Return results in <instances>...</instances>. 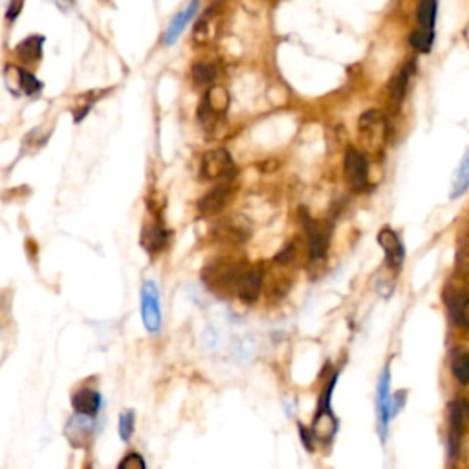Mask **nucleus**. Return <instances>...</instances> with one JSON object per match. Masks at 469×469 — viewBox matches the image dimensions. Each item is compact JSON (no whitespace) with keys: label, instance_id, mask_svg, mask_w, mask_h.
I'll return each mask as SVG.
<instances>
[{"label":"nucleus","instance_id":"nucleus-32","mask_svg":"<svg viewBox=\"0 0 469 469\" xmlns=\"http://www.w3.org/2000/svg\"><path fill=\"white\" fill-rule=\"evenodd\" d=\"M86 469H92V468H86Z\"/></svg>","mask_w":469,"mask_h":469},{"label":"nucleus","instance_id":"nucleus-25","mask_svg":"<svg viewBox=\"0 0 469 469\" xmlns=\"http://www.w3.org/2000/svg\"><path fill=\"white\" fill-rule=\"evenodd\" d=\"M215 77H217V68L211 63H198L192 66V79L197 85H210Z\"/></svg>","mask_w":469,"mask_h":469},{"label":"nucleus","instance_id":"nucleus-10","mask_svg":"<svg viewBox=\"0 0 469 469\" xmlns=\"http://www.w3.org/2000/svg\"><path fill=\"white\" fill-rule=\"evenodd\" d=\"M92 431H94V416H86V414L77 413L66 426V435L73 445L86 444Z\"/></svg>","mask_w":469,"mask_h":469},{"label":"nucleus","instance_id":"nucleus-23","mask_svg":"<svg viewBox=\"0 0 469 469\" xmlns=\"http://www.w3.org/2000/svg\"><path fill=\"white\" fill-rule=\"evenodd\" d=\"M411 76V68H403L401 72H398V76L394 77L391 86H388V94H391V103H393L394 107H398L406 96V88H407V81H409Z\"/></svg>","mask_w":469,"mask_h":469},{"label":"nucleus","instance_id":"nucleus-18","mask_svg":"<svg viewBox=\"0 0 469 469\" xmlns=\"http://www.w3.org/2000/svg\"><path fill=\"white\" fill-rule=\"evenodd\" d=\"M218 35L217 30V17H215V11L205 13V17L200 19V22L195 28V43L197 44H207L211 41H215Z\"/></svg>","mask_w":469,"mask_h":469},{"label":"nucleus","instance_id":"nucleus-9","mask_svg":"<svg viewBox=\"0 0 469 469\" xmlns=\"http://www.w3.org/2000/svg\"><path fill=\"white\" fill-rule=\"evenodd\" d=\"M304 226H306L308 252H310L311 260H323L329 252V233L310 218L304 220Z\"/></svg>","mask_w":469,"mask_h":469},{"label":"nucleus","instance_id":"nucleus-5","mask_svg":"<svg viewBox=\"0 0 469 469\" xmlns=\"http://www.w3.org/2000/svg\"><path fill=\"white\" fill-rule=\"evenodd\" d=\"M345 175L354 191H363L368 184V163L359 150H349L345 156Z\"/></svg>","mask_w":469,"mask_h":469},{"label":"nucleus","instance_id":"nucleus-20","mask_svg":"<svg viewBox=\"0 0 469 469\" xmlns=\"http://www.w3.org/2000/svg\"><path fill=\"white\" fill-rule=\"evenodd\" d=\"M43 44L44 38L34 35V37H28L26 41H22L17 46V53L24 63H30V61H38L41 59V53H43Z\"/></svg>","mask_w":469,"mask_h":469},{"label":"nucleus","instance_id":"nucleus-30","mask_svg":"<svg viewBox=\"0 0 469 469\" xmlns=\"http://www.w3.org/2000/svg\"><path fill=\"white\" fill-rule=\"evenodd\" d=\"M457 266L462 273H469V244H464L460 247L457 257Z\"/></svg>","mask_w":469,"mask_h":469},{"label":"nucleus","instance_id":"nucleus-31","mask_svg":"<svg viewBox=\"0 0 469 469\" xmlns=\"http://www.w3.org/2000/svg\"><path fill=\"white\" fill-rule=\"evenodd\" d=\"M22 6H24V0H9L6 19H8V21H15V19L19 17V13H21Z\"/></svg>","mask_w":469,"mask_h":469},{"label":"nucleus","instance_id":"nucleus-22","mask_svg":"<svg viewBox=\"0 0 469 469\" xmlns=\"http://www.w3.org/2000/svg\"><path fill=\"white\" fill-rule=\"evenodd\" d=\"M451 371L453 376L460 381L462 385L469 383V354L464 350H457L451 356Z\"/></svg>","mask_w":469,"mask_h":469},{"label":"nucleus","instance_id":"nucleus-4","mask_svg":"<svg viewBox=\"0 0 469 469\" xmlns=\"http://www.w3.org/2000/svg\"><path fill=\"white\" fill-rule=\"evenodd\" d=\"M237 172L233 160H231L230 153L224 149L210 150L202 158V176L210 182H217V180H230L231 176Z\"/></svg>","mask_w":469,"mask_h":469},{"label":"nucleus","instance_id":"nucleus-29","mask_svg":"<svg viewBox=\"0 0 469 469\" xmlns=\"http://www.w3.org/2000/svg\"><path fill=\"white\" fill-rule=\"evenodd\" d=\"M118 469H147L145 458L140 453H128L127 457L121 458Z\"/></svg>","mask_w":469,"mask_h":469},{"label":"nucleus","instance_id":"nucleus-15","mask_svg":"<svg viewBox=\"0 0 469 469\" xmlns=\"http://www.w3.org/2000/svg\"><path fill=\"white\" fill-rule=\"evenodd\" d=\"M445 303H448L453 319L464 329H469V295L464 292H457V294L453 292L448 295Z\"/></svg>","mask_w":469,"mask_h":469},{"label":"nucleus","instance_id":"nucleus-13","mask_svg":"<svg viewBox=\"0 0 469 469\" xmlns=\"http://www.w3.org/2000/svg\"><path fill=\"white\" fill-rule=\"evenodd\" d=\"M167 240H169V233L163 227V224L160 220L156 222H150L143 227V233H141V244L145 247L149 253H158L162 252L163 247L167 246Z\"/></svg>","mask_w":469,"mask_h":469},{"label":"nucleus","instance_id":"nucleus-16","mask_svg":"<svg viewBox=\"0 0 469 469\" xmlns=\"http://www.w3.org/2000/svg\"><path fill=\"white\" fill-rule=\"evenodd\" d=\"M6 76L15 79V83L9 85V88H11L13 92H15V86H17V92L19 90H22L24 94H37L38 90H41V83L35 79L34 73H28V72H24V70H19V68H13V66H9V68H6Z\"/></svg>","mask_w":469,"mask_h":469},{"label":"nucleus","instance_id":"nucleus-11","mask_svg":"<svg viewBox=\"0 0 469 469\" xmlns=\"http://www.w3.org/2000/svg\"><path fill=\"white\" fill-rule=\"evenodd\" d=\"M72 407L76 413L86 414V416H96L101 409V394L94 388L85 387L79 388L72 396Z\"/></svg>","mask_w":469,"mask_h":469},{"label":"nucleus","instance_id":"nucleus-12","mask_svg":"<svg viewBox=\"0 0 469 469\" xmlns=\"http://www.w3.org/2000/svg\"><path fill=\"white\" fill-rule=\"evenodd\" d=\"M227 107H230V94H227V90L224 88V86H211V88L205 92L200 112L220 118L222 114H226Z\"/></svg>","mask_w":469,"mask_h":469},{"label":"nucleus","instance_id":"nucleus-17","mask_svg":"<svg viewBox=\"0 0 469 469\" xmlns=\"http://www.w3.org/2000/svg\"><path fill=\"white\" fill-rule=\"evenodd\" d=\"M449 416H451V433L462 435V433L469 431V401H453Z\"/></svg>","mask_w":469,"mask_h":469},{"label":"nucleus","instance_id":"nucleus-1","mask_svg":"<svg viewBox=\"0 0 469 469\" xmlns=\"http://www.w3.org/2000/svg\"><path fill=\"white\" fill-rule=\"evenodd\" d=\"M336 378L337 376H334L332 380H330V383L324 387V393L321 394L319 398L316 418H314V423H311V429H310L311 436L316 440H319V442H323V444L332 442V438L337 433V418L332 411V406H330V398H332Z\"/></svg>","mask_w":469,"mask_h":469},{"label":"nucleus","instance_id":"nucleus-26","mask_svg":"<svg viewBox=\"0 0 469 469\" xmlns=\"http://www.w3.org/2000/svg\"><path fill=\"white\" fill-rule=\"evenodd\" d=\"M433 37H435L433 30H423V28H420V30H416L413 35H411V44H413L418 51H423V53H426V51L431 50Z\"/></svg>","mask_w":469,"mask_h":469},{"label":"nucleus","instance_id":"nucleus-28","mask_svg":"<svg viewBox=\"0 0 469 469\" xmlns=\"http://www.w3.org/2000/svg\"><path fill=\"white\" fill-rule=\"evenodd\" d=\"M94 101H96L94 92H90V94L86 92V94L79 96V98L76 99V103H73V118H76L77 121H81L86 115V112L92 108Z\"/></svg>","mask_w":469,"mask_h":469},{"label":"nucleus","instance_id":"nucleus-27","mask_svg":"<svg viewBox=\"0 0 469 469\" xmlns=\"http://www.w3.org/2000/svg\"><path fill=\"white\" fill-rule=\"evenodd\" d=\"M134 426H136V420H134V411H125V413H121L118 427H120V438L123 440V442H128V440L133 438Z\"/></svg>","mask_w":469,"mask_h":469},{"label":"nucleus","instance_id":"nucleus-24","mask_svg":"<svg viewBox=\"0 0 469 469\" xmlns=\"http://www.w3.org/2000/svg\"><path fill=\"white\" fill-rule=\"evenodd\" d=\"M436 19V0H420L418 22L423 30H433Z\"/></svg>","mask_w":469,"mask_h":469},{"label":"nucleus","instance_id":"nucleus-14","mask_svg":"<svg viewBox=\"0 0 469 469\" xmlns=\"http://www.w3.org/2000/svg\"><path fill=\"white\" fill-rule=\"evenodd\" d=\"M230 200V185L222 184L220 187H215L202 200L198 202V210L204 215H215L224 210V205Z\"/></svg>","mask_w":469,"mask_h":469},{"label":"nucleus","instance_id":"nucleus-19","mask_svg":"<svg viewBox=\"0 0 469 469\" xmlns=\"http://www.w3.org/2000/svg\"><path fill=\"white\" fill-rule=\"evenodd\" d=\"M197 8H198V2L195 0V2H192V4L189 6L187 9H185V11L178 13V15L172 19L171 26H169V30H167V34H165V43L167 44H172L176 38H178V35L184 31V28L187 26V22L191 21L192 15L197 13Z\"/></svg>","mask_w":469,"mask_h":469},{"label":"nucleus","instance_id":"nucleus-7","mask_svg":"<svg viewBox=\"0 0 469 469\" xmlns=\"http://www.w3.org/2000/svg\"><path fill=\"white\" fill-rule=\"evenodd\" d=\"M359 130L365 143L368 145H380L385 136V120L381 112L368 110L359 120Z\"/></svg>","mask_w":469,"mask_h":469},{"label":"nucleus","instance_id":"nucleus-8","mask_svg":"<svg viewBox=\"0 0 469 469\" xmlns=\"http://www.w3.org/2000/svg\"><path fill=\"white\" fill-rule=\"evenodd\" d=\"M378 242L383 247L385 257H387V266H391L393 269L400 268L401 262H403V257H406V249H403L400 237L391 227H385L378 234Z\"/></svg>","mask_w":469,"mask_h":469},{"label":"nucleus","instance_id":"nucleus-3","mask_svg":"<svg viewBox=\"0 0 469 469\" xmlns=\"http://www.w3.org/2000/svg\"><path fill=\"white\" fill-rule=\"evenodd\" d=\"M394 398L391 396V371L388 367L381 372L378 381V393H376V413H378V431H380L381 442L387 440L388 423L394 416Z\"/></svg>","mask_w":469,"mask_h":469},{"label":"nucleus","instance_id":"nucleus-2","mask_svg":"<svg viewBox=\"0 0 469 469\" xmlns=\"http://www.w3.org/2000/svg\"><path fill=\"white\" fill-rule=\"evenodd\" d=\"M141 321L149 334H158L162 329V308L160 292L154 281H145L141 286Z\"/></svg>","mask_w":469,"mask_h":469},{"label":"nucleus","instance_id":"nucleus-21","mask_svg":"<svg viewBox=\"0 0 469 469\" xmlns=\"http://www.w3.org/2000/svg\"><path fill=\"white\" fill-rule=\"evenodd\" d=\"M469 189V150L464 154L460 165H458L457 172H455V180H453V191L451 197L458 198Z\"/></svg>","mask_w":469,"mask_h":469},{"label":"nucleus","instance_id":"nucleus-6","mask_svg":"<svg viewBox=\"0 0 469 469\" xmlns=\"http://www.w3.org/2000/svg\"><path fill=\"white\" fill-rule=\"evenodd\" d=\"M262 281H264L262 268H247L237 284V295L240 301L247 304L255 303L262 292Z\"/></svg>","mask_w":469,"mask_h":469}]
</instances>
